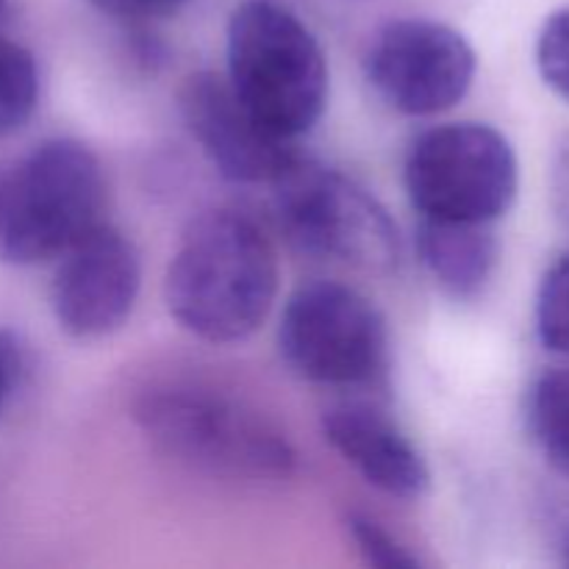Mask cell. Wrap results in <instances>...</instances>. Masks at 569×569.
Listing matches in <instances>:
<instances>
[{
  "mask_svg": "<svg viewBox=\"0 0 569 569\" xmlns=\"http://www.w3.org/2000/svg\"><path fill=\"white\" fill-rule=\"evenodd\" d=\"M278 253L242 211L211 209L183 231L164 278L172 320L211 345L253 337L278 298Z\"/></svg>",
  "mask_w": 569,
  "mask_h": 569,
  "instance_id": "6da1fadb",
  "label": "cell"
},
{
  "mask_svg": "<svg viewBox=\"0 0 569 569\" xmlns=\"http://www.w3.org/2000/svg\"><path fill=\"white\" fill-rule=\"evenodd\" d=\"M228 83L250 114L295 142L328 103V59L315 33L272 0H244L228 20Z\"/></svg>",
  "mask_w": 569,
  "mask_h": 569,
  "instance_id": "7a4b0ae2",
  "label": "cell"
},
{
  "mask_svg": "<svg viewBox=\"0 0 569 569\" xmlns=\"http://www.w3.org/2000/svg\"><path fill=\"white\" fill-rule=\"evenodd\" d=\"M98 156L76 139H48L0 172V259L17 267L64 256L106 214Z\"/></svg>",
  "mask_w": 569,
  "mask_h": 569,
  "instance_id": "3957f363",
  "label": "cell"
},
{
  "mask_svg": "<svg viewBox=\"0 0 569 569\" xmlns=\"http://www.w3.org/2000/svg\"><path fill=\"white\" fill-rule=\"evenodd\" d=\"M133 420L159 453L209 476L281 481L298 465L289 439L267 417L211 389L144 392Z\"/></svg>",
  "mask_w": 569,
  "mask_h": 569,
  "instance_id": "277c9868",
  "label": "cell"
},
{
  "mask_svg": "<svg viewBox=\"0 0 569 569\" xmlns=\"http://www.w3.org/2000/svg\"><path fill=\"white\" fill-rule=\"evenodd\" d=\"M270 187L278 222L298 250L367 272L398 267V226L353 178L295 156Z\"/></svg>",
  "mask_w": 569,
  "mask_h": 569,
  "instance_id": "5b68a950",
  "label": "cell"
},
{
  "mask_svg": "<svg viewBox=\"0 0 569 569\" xmlns=\"http://www.w3.org/2000/svg\"><path fill=\"white\" fill-rule=\"evenodd\" d=\"M403 181L411 206L426 220L492 226L515 206L520 164L498 128L448 122L411 142Z\"/></svg>",
  "mask_w": 569,
  "mask_h": 569,
  "instance_id": "8992f818",
  "label": "cell"
},
{
  "mask_svg": "<svg viewBox=\"0 0 569 569\" xmlns=\"http://www.w3.org/2000/svg\"><path fill=\"white\" fill-rule=\"evenodd\" d=\"M278 348L295 376L333 389L378 387L389 372V328L353 287L311 281L283 306Z\"/></svg>",
  "mask_w": 569,
  "mask_h": 569,
  "instance_id": "52a82bcc",
  "label": "cell"
},
{
  "mask_svg": "<svg viewBox=\"0 0 569 569\" xmlns=\"http://www.w3.org/2000/svg\"><path fill=\"white\" fill-rule=\"evenodd\" d=\"M478 72L476 48L461 31L428 17L392 20L372 33L365 76L389 109L431 117L467 98Z\"/></svg>",
  "mask_w": 569,
  "mask_h": 569,
  "instance_id": "ba28073f",
  "label": "cell"
},
{
  "mask_svg": "<svg viewBox=\"0 0 569 569\" xmlns=\"http://www.w3.org/2000/svg\"><path fill=\"white\" fill-rule=\"evenodd\" d=\"M142 289V256L120 228L100 222L78 239L56 270L50 306L56 322L76 339L120 331Z\"/></svg>",
  "mask_w": 569,
  "mask_h": 569,
  "instance_id": "9c48e42d",
  "label": "cell"
},
{
  "mask_svg": "<svg viewBox=\"0 0 569 569\" xmlns=\"http://www.w3.org/2000/svg\"><path fill=\"white\" fill-rule=\"evenodd\" d=\"M176 98L183 126L228 181L272 183L298 156L289 139L267 131L250 114L226 76L192 72L183 78Z\"/></svg>",
  "mask_w": 569,
  "mask_h": 569,
  "instance_id": "30bf717a",
  "label": "cell"
},
{
  "mask_svg": "<svg viewBox=\"0 0 569 569\" xmlns=\"http://www.w3.org/2000/svg\"><path fill=\"white\" fill-rule=\"evenodd\" d=\"M326 442L389 498L417 500L431 489V470L417 445L378 406L350 400L322 415Z\"/></svg>",
  "mask_w": 569,
  "mask_h": 569,
  "instance_id": "8fae6325",
  "label": "cell"
},
{
  "mask_svg": "<svg viewBox=\"0 0 569 569\" xmlns=\"http://www.w3.org/2000/svg\"><path fill=\"white\" fill-rule=\"evenodd\" d=\"M417 253L445 295L472 300L487 289L498 267L500 244L487 222L426 220L417 228Z\"/></svg>",
  "mask_w": 569,
  "mask_h": 569,
  "instance_id": "7c38bea8",
  "label": "cell"
},
{
  "mask_svg": "<svg viewBox=\"0 0 569 569\" xmlns=\"http://www.w3.org/2000/svg\"><path fill=\"white\" fill-rule=\"evenodd\" d=\"M526 426L545 461L569 478V367L533 378L526 395Z\"/></svg>",
  "mask_w": 569,
  "mask_h": 569,
  "instance_id": "4fadbf2b",
  "label": "cell"
},
{
  "mask_svg": "<svg viewBox=\"0 0 569 569\" xmlns=\"http://www.w3.org/2000/svg\"><path fill=\"white\" fill-rule=\"evenodd\" d=\"M39 100V70L31 50L0 37V137L31 120Z\"/></svg>",
  "mask_w": 569,
  "mask_h": 569,
  "instance_id": "5bb4252c",
  "label": "cell"
},
{
  "mask_svg": "<svg viewBox=\"0 0 569 569\" xmlns=\"http://www.w3.org/2000/svg\"><path fill=\"white\" fill-rule=\"evenodd\" d=\"M537 333L545 348L569 356V253L550 264L539 283Z\"/></svg>",
  "mask_w": 569,
  "mask_h": 569,
  "instance_id": "9a60e30c",
  "label": "cell"
},
{
  "mask_svg": "<svg viewBox=\"0 0 569 569\" xmlns=\"http://www.w3.org/2000/svg\"><path fill=\"white\" fill-rule=\"evenodd\" d=\"M345 526L348 533L353 537L356 548L365 556L367 565L381 567V569H417L420 559L415 553H409L403 542L392 537L376 517L361 515V511H350L345 517Z\"/></svg>",
  "mask_w": 569,
  "mask_h": 569,
  "instance_id": "2e32d148",
  "label": "cell"
},
{
  "mask_svg": "<svg viewBox=\"0 0 569 569\" xmlns=\"http://www.w3.org/2000/svg\"><path fill=\"white\" fill-rule=\"evenodd\" d=\"M533 53L542 81L569 103V6L556 9L542 22Z\"/></svg>",
  "mask_w": 569,
  "mask_h": 569,
  "instance_id": "e0dca14e",
  "label": "cell"
},
{
  "mask_svg": "<svg viewBox=\"0 0 569 569\" xmlns=\"http://www.w3.org/2000/svg\"><path fill=\"white\" fill-rule=\"evenodd\" d=\"M98 11L122 22H153L176 14L187 0H89Z\"/></svg>",
  "mask_w": 569,
  "mask_h": 569,
  "instance_id": "ac0fdd59",
  "label": "cell"
},
{
  "mask_svg": "<svg viewBox=\"0 0 569 569\" xmlns=\"http://www.w3.org/2000/svg\"><path fill=\"white\" fill-rule=\"evenodd\" d=\"M550 203L561 226L569 231V133L556 144L550 161Z\"/></svg>",
  "mask_w": 569,
  "mask_h": 569,
  "instance_id": "d6986e66",
  "label": "cell"
},
{
  "mask_svg": "<svg viewBox=\"0 0 569 569\" xmlns=\"http://www.w3.org/2000/svg\"><path fill=\"white\" fill-rule=\"evenodd\" d=\"M22 376V350L11 333L0 331V411Z\"/></svg>",
  "mask_w": 569,
  "mask_h": 569,
  "instance_id": "ffe728a7",
  "label": "cell"
},
{
  "mask_svg": "<svg viewBox=\"0 0 569 569\" xmlns=\"http://www.w3.org/2000/svg\"><path fill=\"white\" fill-rule=\"evenodd\" d=\"M6 3H9V0H0V11H3V9H6Z\"/></svg>",
  "mask_w": 569,
  "mask_h": 569,
  "instance_id": "44dd1931",
  "label": "cell"
},
{
  "mask_svg": "<svg viewBox=\"0 0 569 569\" xmlns=\"http://www.w3.org/2000/svg\"><path fill=\"white\" fill-rule=\"evenodd\" d=\"M567 553H569V545H567Z\"/></svg>",
  "mask_w": 569,
  "mask_h": 569,
  "instance_id": "7402d4cb",
  "label": "cell"
}]
</instances>
